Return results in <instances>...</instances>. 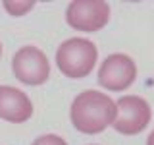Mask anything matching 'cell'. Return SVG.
Returning a JSON list of instances; mask_svg holds the SVG:
<instances>
[{
	"label": "cell",
	"instance_id": "4",
	"mask_svg": "<svg viewBox=\"0 0 154 145\" xmlns=\"http://www.w3.org/2000/svg\"><path fill=\"white\" fill-rule=\"evenodd\" d=\"M110 19V6L102 0H75L66 10V21L77 31L93 33L102 29Z\"/></svg>",
	"mask_w": 154,
	"mask_h": 145
},
{
	"label": "cell",
	"instance_id": "8",
	"mask_svg": "<svg viewBox=\"0 0 154 145\" xmlns=\"http://www.w3.org/2000/svg\"><path fill=\"white\" fill-rule=\"evenodd\" d=\"M4 8H6V12L10 16H23V14L31 12L33 8H35V2L33 0H16V2H12V0H6L4 2Z\"/></svg>",
	"mask_w": 154,
	"mask_h": 145
},
{
	"label": "cell",
	"instance_id": "5",
	"mask_svg": "<svg viewBox=\"0 0 154 145\" xmlns=\"http://www.w3.org/2000/svg\"><path fill=\"white\" fill-rule=\"evenodd\" d=\"M14 76L25 85H42L50 76L46 54L37 47H23L12 58Z\"/></svg>",
	"mask_w": 154,
	"mask_h": 145
},
{
	"label": "cell",
	"instance_id": "10",
	"mask_svg": "<svg viewBox=\"0 0 154 145\" xmlns=\"http://www.w3.org/2000/svg\"><path fill=\"white\" fill-rule=\"evenodd\" d=\"M146 145H154V130L150 132V135H148V139H146Z\"/></svg>",
	"mask_w": 154,
	"mask_h": 145
},
{
	"label": "cell",
	"instance_id": "3",
	"mask_svg": "<svg viewBox=\"0 0 154 145\" xmlns=\"http://www.w3.org/2000/svg\"><path fill=\"white\" fill-rule=\"evenodd\" d=\"M116 118H114V130L123 135H137L141 134L152 118L150 105L139 95H125L116 103Z\"/></svg>",
	"mask_w": 154,
	"mask_h": 145
},
{
	"label": "cell",
	"instance_id": "6",
	"mask_svg": "<svg viewBox=\"0 0 154 145\" xmlns=\"http://www.w3.org/2000/svg\"><path fill=\"white\" fill-rule=\"evenodd\" d=\"M137 79V64L131 56L116 52L102 62L98 70V83L108 91H123Z\"/></svg>",
	"mask_w": 154,
	"mask_h": 145
},
{
	"label": "cell",
	"instance_id": "11",
	"mask_svg": "<svg viewBox=\"0 0 154 145\" xmlns=\"http://www.w3.org/2000/svg\"><path fill=\"white\" fill-rule=\"evenodd\" d=\"M0 56H2V43H0Z\"/></svg>",
	"mask_w": 154,
	"mask_h": 145
},
{
	"label": "cell",
	"instance_id": "9",
	"mask_svg": "<svg viewBox=\"0 0 154 145\" xmlns=\"http://www.w3.org/2000/svg\"><path fill=\"white\" fill-rule=\"evenodd\" d=\"M31 145H67V143L64 137H60L56 134H46V135H38Z\"/></svg>",
	"mask_w": 154,
	"mask_h": 145
},
{
	"label": "cell",
	"instance_id": "1",
	"mask_svg": "<svg viewBox=\"0 0 154 145\" xmlns=\"http://www.w3.org/2000/svg\"><path fill=\"white\" fill-rule=\"evenodd\" d=\"M116 103L102 91H83L71 103V124L77 132L87 135H96L104 132L116 118Z\"/></svg>",
	"mask_w": 154,
	"mask_h": 145
},
{
	"label": "cell",
	"instance_id": "2",
	"mask_svg": "<svg viewBox=\"0 0 154 145\" xmlns=\"http://www.w3.org/2000/svg\"><path fill=\"white\" fill-rule=\"evenodd\" d=\"M98 58V48L89 39H67L56 50V64L60 72L71 79H79L93 72Z\"/></svg>",
	"mask_w": 154,
	"mask_h": 145
},
{
	"label": "cell",
	"instance_id": "7",
	"mask_svg": "<svg viewBox=\"0 0 154 145\" xmlns=\"http://www.w3.org/2000/svg\"><path fill=\"white\" fill-rule=\"evenodd\" d=\"M33 116V103L21 89L0 85V118L12 124H23Z\"/></svg>",
	"mask_w": 154,
	"mask_h": 145
}]
</instances>
